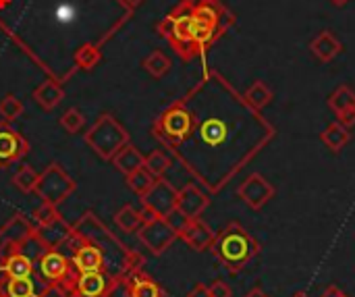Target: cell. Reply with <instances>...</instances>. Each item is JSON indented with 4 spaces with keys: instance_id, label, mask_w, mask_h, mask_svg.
Returning <instances> with one entry per match:
<instances>
[{
    "instance_id": "cell-10",
    "label": "cell",
    "mask_w": 355,
    "mask_h": 297,
    "mask_svg": "<svg viewBox=\"0 0 355 297\" xmlns=\"http://www.w3.org/2000/svg\"><path fill=\"white\" fill-rule=\"evenodd\" d=\"M137 237L150 250V254L160 256L175 244V239L179 235L168 227V223L164 219H152L141 225V229L137 231Z\"/></svg>"
},
{
    "instance_id": "cell-16",
    "label": "cell",
    "mask_w": 355,
    "mask_h": 297,
    "mask_svg": "<svg viewBox=\"0 0 355 297\" xmlns=\"http://www.w3.org/2000/svg\"><path fill=\"white\" fill-rule=\"evenodd\" d=\"M193 252H206L212 248L216 233L202 221V219H193L189 221V225L185 227V231L179 235Z\"/></svg>"
},
{
    "instance_id": "cell-13",
    "label": "cell",
    "mask_w": 355,
    "mask_h": 297,
    "mask_svg": "<svg viewBox=\"0 0 355 297\" xmlns=\"http://www.w3.org/2000/svg\"><path fill=\"white\" fill-rule=\"evenodd\" d=\"M112 275H108L106 271L100 273H83L75 277L73 285H71V296L73 297H106L112 285Z\"/></svg>"
},
{
    "instance_id": "cell-25",
    "label": "cell",
    "mask_w": 355,
    "mask_h": 297,
    "mask_svg": "<svg viewBox=\"0 0 355 297\" xmlns=\"http://www.w3.org/2000/svg\"><path fill=\"white\" fill-rule=\"evenodd\" d=\"M33 279L21 277V279H8L4 285H0V297H37Z\"/></svg>"
},
{
    "instance_id": "cell-36",
    "label": "cell",
    "mask_w": 355,
    "mask_h": 297,
    "mask_svg": "<svg viewBox=\"0 0 355 297\" xmlns=\"http://www.w3.org/2000/svg\"><path fill=\"white\" fill-rule=\"evenodd\" d=\"M208 291H210V297H233V289L225 283V281H214L210 287H208Z\"/></svg>"
},
{
    "instance_id": "cell-37",
    "label": "cell",
    "mask_w": 355,
    "mask_h": 297,
    "mask_svg": "<svg viewBox=\"0 0 355 297\" xmlns=\"http://www.w3.org/2000/svg\"><path fill=\"white\" fill-rule=\"evenodd\" d=\"M37 297H73L69 289H64L62 285L58 283H50L48 287H44V291L40 294Z\"/></svg>"
},
{
    "instance_id": "cell-9",
    "label": "cell",
    "mask_w": 355,
    "mask_h": 297,
    "mask_svg": "<svg viewBox=\"0 0 355 297\" xmlns=\"http://www.w3.org/2000/svg\"><path fill=\"white\" fill-rule=\"evenodd\" d=\"M40 273L48 283H58L71 291V285L77 277V271L71 264V258L60 254L58 250H46L40 256Z\"/></svg>"
},
{
    "instance_id": "cell-20",
    "label": "cell",
    "mask_w": 355,
    "mask_h": 297,
    "mask_svg": "<svg viewBox=\"0 0 355 297\" xmlns=\"http://www.w3.org/2000/svg\"><path fill=\"white\" fill-rule=\"evenodd\" d=\"M64 98V90L56 81H44L33 90V100L44 108V110H54Z\"/></svg>"
},
{
    "instance_id": "cell-14",
    "label": "cell",
    "mask_w": 355,
    "mask_h": 297,
    "mask_svg": "<svg viewBox=\"0 0 355 297\" xmlns=\"http://www.w3.org/2000/svg\"><path fill=\"white\" fill-rule=\"evenodd\" d=\"M210 206V196L196 183H187L183 189H179L177 196V208L187 217V219H200L204 210Z\"/></svg>"
},
{
    "instance_id": "cell-34",
    "label": "cell",
    "mask_w": 355,
    "mask_h": 297,
    "mask_svg": "<svg viewBox=\"0 0 355 297\" xmlns=\"http://www.w3.org/2000/svg\"><path fill=\"white\" fill-rule=\"evenodd\" d=\"M58 217H60V214H58L56 206H54V204H46V202H42V206L33 212V221H35L37 225H48V223L56 221Z\"/></svg>"
},
{
    "instance_id": "cell-1",
    "label": "cell",
    "mask_w": 355,
    "mask_h": 297,
    "mask_svg": "<svg viewBox=\"0 0 355 297\" xmlns=\"http://www.w3.org/2000/svg\"><path fill=\"white\" fill-rule=\"evenodd\" d=\"M33 239L35 227H31L23 214H15V219L4 225L0 231V285L8 279L33 275V258H37V254L25 252Z\"/></svg>"
},
{
    "instance_id": "cell-27",
    "label": "cell",
    "mask_w": 355,
    "mask_h": 297,
    "mask_svg": "<svg viewBox=\"0 0 355 297\" xmlns=\"http://www.w3.org/2000/svg\"><path fill=\"white\" fill-rule=\"evenodd\" d=\"M329 106L335 110L337 117H339L341 112L349 110V108H355V92L349 85L337 87V90L331 94V98H329Z\"/></svg>"
},
{
    "instance_id": "cell-22",
    "label": "cell",
    "mask_w": 355,
    "mask_h": 297,
    "mask_svg": "<svg viewBox=\"0 0 355 297\" xmlns=\"http://www.w3.org/2000/svg\"><path fill=\"white\" fill-rule=\"evenodd\" d=\"M114 223L125 233H137L141 229V225L146 223V214H144V210H137L127 204L114 214Z\"/></svg>"
},
{
    "instance_id": "cell-15",
    "label": "cell",
    "mask_w": 355,
    "mask_h": 297,
    "mask_svg": "<svg viewBox=\"0 0 355 297\" xmlns=\"http://www.w3.org/2000/svg\"><path fill=\"white\" fill-rule=\"evenodd\" d=\"M71 264L79 275H83V273H100V271H104V254H102V250L98 246L81 241L79 248L71 256Z\"/></svg>"
},
{
    "instance_id": "cell-18",
    "label": "cell",
    "mask_w": 355,
    "mask_h": 297,
    "mask_svg": "<svg viewBox=\"0 0 355 297\" xmlns=\"http://www.w3.org/2000/svg\"><path fill=\"white\" fill-rule=\"evenodd\" d=\"M310 50H312L322 62H331L337 54L343 52V44H341V40H339L333 31L324 29V31H320V33L312 40Z\"/></svg>"
},
{
    "instance_id": "cell-44",
    "label": "cell",
    "mask_w": 355,
    "mask_h": 297,
    "mask_svg": "<svg viewBox=\"0 0 355 297\" xmlns=\"http://www.w3.org/2000/svg\"><path fill=\"white\" fill-rule=\"evenodd\" d=\"M293 297H310V296H308V294H302V291H300V294H295Z\"/></svg>"
},
{
    "instance_id": "cell-4",
    "label": "cell",
    "mask_w": 355,
    "mask_h": 297,
    "mask_svg": "<svg viewBox=\"0 0 355 297\" xmlns=\"http://www.w3.org/2000/svg\"><path fill=\"white\" fill-rule=\"evenodd\" d=\"M156 29L160 37H164L183 60L200 56L193 42V0H181L156 25Z\"/></svg>"
},
{
    "instance_id": "cell-30",
    "label": "cell",
    "mask_w": 355,
    "mask_h": 297,
    "mask_svg": "<svg viewBox=\"0 0 355 297\" xmlns=\"http://www.w3.org/2000/svg\"><path fill=\"white\" fill-rule=\"evenodd\" d=\"M154 183H156V177H152L146 169H139V171L127 175V185H129V189H131L133 194H137L139 198L146 196V194L152 189Z\"/></svg>"
},
{
    "instance_id": "cell-45",
    "label": "cell",
    "mask_w": 355,
    "mask_h": 297,
    "mask_svg": "<svg viewBox=\"0 0 355 297\" xmlns=\"http://www.w3.org/2000/svg\"><path fill=\"white\" fill-rule=\"evenodd\" d=\"M202 2H210V0H202Z\"/></svg>"
},
{
    "instance_id": "cell-40",
    "label": "cell",
    "mask_w": 355,
    "mask_h": 297,
    "mask_svg": "<svg viewBox=\"0 0 355 297\" xmlns=\"http://www.w3.org/2000/svg\"><path fill=\"white\" fill-rule=\"evenodd\" d=\"M320 297H349L345 291H341L339 287H335V285H331V287H327L324 291H322V296Z\"/></svg>"
},
{
    "instance_id": "cell-11",
    "label": "cell",
    "mask_w": 355,
    "mask_h": 297,
    "mask_svg": "<svg viewBox=\"0 0 355 297\" xmlns=\"http://www.w3.org/2000/svg\"><path fill=\"white\" fill-rule=\"evenodd\" d=\"M275 185L262 177L260 173H252L250 177H245L241 181V185L237 187V196L252 208V210H262L272 198H275Z\"/></svg>"
},
{
    "instance_id": "cell-5",
    "label": "cell",
    "mask_w": 355,
    "mask_h": 297,
    "mask_svg": "<svg viewBox=\"0 0 355 297\" xmlns=\"http://www.w3.org/2000/svg\"><path fill=\"white\" fill-rule=\"evenodd\" d=\"M191 131H193V110L189 108L185 98L171 104L152 125L154 137L173 152L189 139Z\"/></svg>"
},
{
    "instance_id": "cell-19",
    "label": "cell",
    "mask_w": 355,
    "mask_h": 297,
    "mask_svg": "<svg viewBox=\"0 0 355 297\" xmlns=\"http://www.w3.org/2000/svg\"><path fill=\"white\" fill-rule=\"evenodd\" d=\"M144 160H146V156H144L133 144H127V146H123V148L116 152V156H114L110 162L114 164L116 171H121V173L127 177V175H131V173L144 169Z\"/></svg>"
},
{
    "instance_id": "cell-3",
    "label": "cell",
    "mask_w": 355,
    "mask_h": 297,
    "mask_svg": "<svg viewBox=\"0 0 355 297\" xmlns=\"http://www.w3.org/2000/svg\"><path fill=\"white\" fill-rule=\"evenodd\" d=\"M235 25V15L220 0H193V42L202 56L220 35Z\"/></svg>"
},
{
    "instance_id": "cell-8",
    "label": "cell",
    "mask_w": 355,
    "mask_h": 297,
    "mask_svg": "<svg viewBox=\"0 0 355 297\" xmlns=\"http://www.w3.org/2000/svg\"><path fill=\"white\" fill-rule=\"evenodd\" d=\"M177 196H179V189H175L166 179H156L152 189L139 198L146 221L164 219L171 210L177 208Z\"/></svg>"
},
{
    "instance_id": "cell-28",
    "label": "cell",
    "mask_w": 355,
    "mask_h": 297,
    "mask_svg": "<svg viewBox=\"0 0 355 297\" xmlns=\"http://www.w3.org/2000/svg\"><path fill=\"white\" fill-rule=\"evenodd\" d=\"M144 69H146L152 77L160 79V77H164V75L171 71V58H168L166 54H162L160 50H156V52H152L150 56L144 58Z\"/></svg>"
},
{
    "instance_id": "cell-38",
    "label": "cell",
    "mask_w": 355,
    "mask_h": 297,
    "mask_svg": "<svg viewBox=\"0 0 355 297\" xmlns=\"http://www.w3.org/2000/svg\"><path fill=\"white\" fill-rule=\"evenodd\" d=\"M339 123H341V125H345L347 129H349V127H354L355 125V108H349V110L341 112V114H339Z\"/></svg>"
},
{
    "instance_id": "cell-42",
    "label": "cell",
    "mask_w": 355,
    "mask_h": 297,
    "mask_svg": "<svg viewBox=\"0 0 355 297\" xmlns=\"http://www.w3.org/2000/svg\"><path fill=\"white\" fill-rule=\"evenodd\" d=\"M123 2H125L127 6H131V8H135V6H139V4H141L144 0H123Z\"/></svg>"
},
{
    "instance_id": "cell-23",
    "label": "cell",
    "mask_w": 355,
    "mask_h": 297,
    "mask_svg": "<svg viewBox=\"0 0 355 297\" xmlns=\"http://www.w3.org/2000/svg\"><path fill=\"white\" fill-rule=\"evenodd\" d=\"M320 139H322V144L331 150V152H341L347 144H349V129L345 127V125H341L339 121L337 123H331L324 131H322V135H320Z\"/></svg>"
},
{
    "instance_id": "cell-32",
    "label": "cell",
    "mask_w": 355,
    "mask_h": 297,
    "mask_svg": "<svg viewBox=\"0 0 355 297\" xmlns=\"http://www.w3.org/2000/svg\"><path fill=\"white\" fill-rule=\"evenodd\" d=\"M37 175L31 167H21L17 171V175L12 177V183L23 192V194H33L35 192V183H37Z\"/></svg>"
},
{
    "instance_id": "cell-21",
    "label": "cell",
    "mask_w": 355,
    "mask_h": 297,
    "mask_svg": "<svg viewBox=\"0 0 355 297\" xmlns=\"http://www.w3.org/2000/svg\"><path fill=\"white\" fill-rule=\"evenodd\" d=\"M131 297H164V289L141 271L129 277Z\"/></svg>"
},
{
    "instance_id": "cell-24",
    "label": "cell",
    "mask_w": 355,
    "mask_h": 297,
    "mask_svg": "<svg viewBox=\"0 0 355 297\" xmlns=\"http://www.w3.org/2000/svg\"><path fill=\"white\" fill-rule=\"evenodd\" d=\"M243 98H245V102H248L252 108L262 110V108H266V106L272 102L275 94H272V90L268 87L266 81H254V83L245 90Z\"/></svg>"
},
{
    "instance_id": "cell-31",
    "label": "cell",
    "mask_w": 355,
    "mask_h": 297,
    "mask_svg": "<svg viewBox=\"0 0 355 297\" xmlns=\"http://www.w3.org/2000/svg\"><path fill=\"white\" fill-rule=\"evenodd\" d=\"M23 114V102L15 96V94H6L2 100H0V117L10 123L15 119H19Z\"/></svg>"
},
{
    "instance_id": "cell-33",
    "label": "cell",
    "mask_w": 355,
    "mask_h": 297,
    "mask_svg": "<svg viewBox=\"0 0 355 297\" xmlns=\"http://www.w3.org/2000/svg\"><path fill=\"white\" fill-rule=\"evenodd\" d=\"M83 125H85V117H83V112H81L79 108H69V110L60 117V127H62L67 133H71V135L79 133V131L83 129Z\"/></svg>"
},
{
    "instance_id": "cell-2",
    "label": "cell",
    "mask_w": 355,
    "mask_h": 297,
    "mask_svg": "<svg viewBox=\"0 0 355 297\" xmlns=\"http://www.w3.org/2000/svg\"><path fill=\"white\" fill-rule=\"evenodd\" d=\"M210 252L231 275H239L252 260L258 258L260 244L252 237V233H248L245 227L239 223H229L220 233H216Z\"/></svg>"
},
{
    "instance_id": "cell-12",
    "label": "cell",
    "mask_w": 355,
    "mask_h": 297,
    "mask_svg": "<svg viewBox=\"0 0 355 297\" xmlns=\"http://www.w3.org/2000/svg\"><path fill=\"white\" fill-rule=\"evenodd\" d=\"M29 152L27 139L12 129L6 121L0 123V167H8L17 160H21Z\"/></svg>"
},
{
    "instance_id": "cell-43",
    "label": "cell",
    "mask_w": 355,
    "mask_h": 297,
    "mask_svg": "<svg viewBox=\"0 0 355 297\" xmlns=\"http://www.w3.org/2000/svg\"><path fill=\"white\" fill-rule=\"evenodd\" d=\"M331 2H333L335 6H345V4H347L349 0H331Z\"/></svg>"
},
{
    "instance_id": "cell-41",
    "label": "cell",
    "mask_w": 355,
    "mask_h": 297,
    "mask_svg": "<svg viewBox=\"0 0 355 297\" xmlns=\"http://www.w3.org/2000/svg\"><path fill=\"white\" fill-rule=\"evenodd\" d=\"M243 297H268V296H266V294H264V291H262L260 287H254V289H252V291H250L248 296H243Z\"/></svg>"
},
{
    "instance_id": "cell-39",
    "label": "cell",
    "mask_w": 355,
    "mask_h": 297,
    "mask_svg": "<svg viewBox=\"0 0 355 297\" xmlns=\"http://www.w3.org/2000/svg\"><path fill=\"white\" fill-rule=\"evenodd\" d=\"M187 297H210V291H208V287H206V285L198 283V285L187 294Z\"/></svg>"
},
{
    "instance_id": "cell-17",
    "label": "cell",
    "mask_w": 355,
    "mask_h": 297,
    "mask_svg": "<svg viewBox=\"0 0 355 297\" xmlns=\"http://www.w3.org/2000/svg\"><path fill=\"white\" fill-rule=\"evenodd\" d=\"M71 235V225H67V221L62 217H58L56 221L48 223V225H37L35 227V237L42 241V246L46 250H58Z\"/></svg>"
},
{
    "instance_id": "cell-26",
    "label": "cell",
    "mask_w": 355,
    "mask_h": 297,
    "mask_svg": "<svg viewBox=\"0 0 355 297\" xmlns=\"http://www.w3.org/2000/svg\"><path fill=\"white\" fill-rule=\"evenodd\" d=\"M144 169H146L152 177L162 179V177L166 175V171L171 169V156H168L166 152H162V150H154L152 154L146 156Z\"/></svg>"
},
{
    "instance_id": "cell-35",
    "label": "cell",
    "mask_w": 355,
    "mask_h": 297,
    "mask_svg": "<svg viewBox=\"0 0 355 297\" xmlns=\"http://www.w3.org/2000/svg\"><path fill=\"white\" fill-rule=\"evenodd\" d=\"M164 221L168 223V227H171L177 235H181V233L185 231V227L189 225V221H191V219H187L179 208H175V210H171V212L164 217Z\"/></svg>"
},
{
    "instance_id": "cell-29",
    "label": "cell",
    "mask_w": 355,
    "mask_h": 297,
    "mask_svg": "<svg viewBox=\"0 0 355 297\" xmlns=\"http://www.w3.org/2000/svg\"><path fill=\"white\" fill-rule=\"evenodd\" d=\"M102 60V52L96 44H83L77 52H75V62L79 69L92 71L98 62Z\"/></svg>"
},
{
    "instance_id": "cell-7",
    "label": "cell",
    "mask_w": 355,
    "mask_h": 297,
    "mask_svg": "<svg viewBox=\"0 0 355 297\" xmlns=\"http://www.w3.org/2000/svg\"><path fill=\"white\" fill-rule=\"evenodd\" d=\"M75 187H77L75 179L58 162H52L37 175L33 194H37V198L46 204L58 206L75 192Z\"/></svg>"
},
{
    "instance_id": "cell-6",
    "label": "cell",
    "mask_w": 355,
    "mask_h": 297,
    "mask_svg": "<svg viewBox=\"0 0 355 297\" xmlns=\"http://www.w3.org/2000/svg\"><path fill=\"white\" fill-rule=\"evenodd\" d=\"M83 139L102 160H112L116 152L129 144V133L116 121V117H112L110 112H102L87 129Z\"/></svg>"
}]
</instances>
